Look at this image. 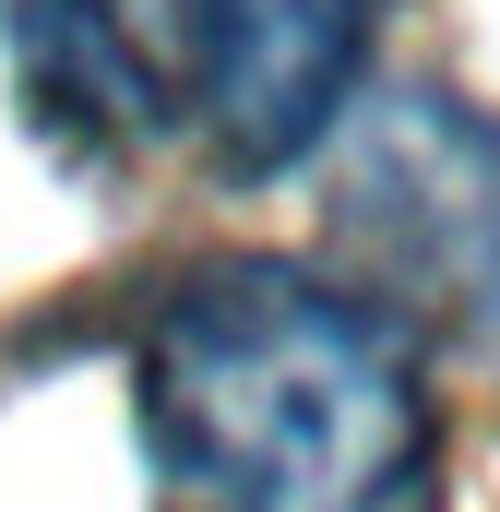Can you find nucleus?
<instances>
[{"label": "nucleus", "mask_w": 500, "mask_h": 512, "mask_svg": "<svg viewBox=\"0 0 500 512\" xmlns=\"http://www.w3.org/2000/svg\"><path fill=\"white\" fill-rule=\"evenodd\" d=\"M167 512H441V417L405 322L274 251L191 262L131 346Z\"/></svg>", "instance_id": "nucleus-1"}, {"label": "nucleus", "mask_w": 500, "mask_h": 512, "mask_svg": "<svg viewBox=\"0 0 500 512\" xmlns=\"http://www.w3.org/2000/svg\"><path fill=\"white\" fill-rule=\"evenodd\" d=\"M143 12L167 36L191 131L239 179H274L346 131L381 24V0H143Z\"/></svg>", "instance_id": "nucleus-3"}, {"label": "nucleus", "mask_w": 500, "mask_h": 512, "mask_svg": "<svg viewBox=\"0 0 500 512\" xmlns=\"http://www.w3.org/2000/svg\"><path fill=\"white\" fill-rule=\"evenodd\" d=\"M334 239L370 310L500 358V131L477 108L429 84L358 96L334 131Z\"/></svg>", "instance_id": "nucleus-2"}, {"label": "nucleus", "mask_w": 500, "mask_h": 512, "mask_svg": "<svg viewBox=\"0 0 500 512\" xmlns=\"http://www.w3.org/2000/svg\"><path fill=\"white\" fill-rule=\"evenodd\" d=\"M0 60L24 84V120L72 167H131L143 143L191 131L143 0H0Z\"/></svg>", "instance_id": "nucleus-4"}]
</instances>
